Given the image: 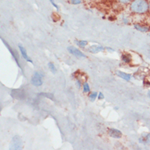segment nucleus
<instances>
[{"label":"nucleus","instance_id":"nucleus-1","mask_svg":"<svg viewBox=\"0 0 150 150\" xmlns=\"http://www.w3.org/2000/svg\"><path fill=\"white\" fill-rule=\"evenodd\" d=\"M131 10L135 13H145L148 10V3L146 0H134L131 4Z\"/></svg>","mask_w":150,"mask_h":150},{"label":"nucleus","instance_id":"nucleus-2","mask_svg":"<svg viewBox=\"0 0 150 150\" xmlns=\"http://www.w3.org/2000/svg\"><path fill=\"white\" fill-rule=\"evenodd\" d=\"M31 84L35 86H40L43 84L42 75L39 72H35L31 78Z\"/></svg>","mask_w":150,"mask_h":150},{"label":"nucleus","instance_id":"nucleus-3","mask_svg":"<svg viewBox=\"0 0 150 150\" xmlns=\"http://www.w3.org/2000/svg\"><path fill=\"white\" fill-rule=\"evenodd\" d=\"M11 148L13 149H20L22 147V140L19 136H15L12 141V145Z\"/></svg>","mask_w":150,"mask_h":150},{"label":"nucleus","instance_id":"nucleus-4","mask_svg":"<svg viewBox=\"0 0 150 150\" xmlns=\"http://www.w3.org/2000/svg\"><path fill=\"white\" fill-rule=\"evenodd\" d=\"M12 96L19 100L24 99L25 94L22 89H13L12 91Z\"/></svg>","mask_w":150,"mask_h":150},{"label":"nucleus","instance_id":"nucleus-5","mask_svg":"<svg viewBox=\"0 0 150 150\" xmlns=\"http://www.w3.org/2000/svg\"><path fill=\"white\" fill-rule=\"evenodd\" d=\"M67 49H68V51H69L71 53L73 54V55H75V56H76V57H86L81 51H80L79 49H77V48H74V47H72V46L68 47Z\"/></svg>","mask_w":150,"mask_h":150},{"label":"nucleus","instance_id":"nucleus-6","mask_svg":"<svg viewBox=\"0 0 150 150\" xmlns=\"http://www.w3.org/2000/svg\"><path fill=\"white\" fill-rule=\"evenodd\" d=\"M108 135H109L112 138H116V139H120L121 137L122 136V133L120 131L116 130V129H109L108 131Z\"/></svg>","mask_w":150,"mask_h":150},{"label":"nucleus","instance_id":"nucleus-7","mask_svg":"<svg viewBox=\"0 0 150 150\" xmlns=\"http://www.w3.org/2000/svg\"><path fill=\"white\" fill-rule=\"evenodd\" d=\"M19 48H20V51H21V53H22V57L26 59L27 62H31V63H33V62H32V60L31 59L30 57H28V55H27V53H26V49H25V48L23 47V46H22L21 44H19Z\"/></svg>","mask_w":150,"mask_h":150},{"label":"nucleus","instance_id":"nucleus-8","mask_svg":"<svg viewBox=\"0 0 150 150\" xmlns=\"http://www.w3.org/2000/svg\"><path fill=\"white\" fill-rule=\"evenodd\" d=\"M102 50H103V47L99 46V45H92L88 48V51L92 53H97L98 52H101Z\"/></svg>","mask_w":150,"mask_h":150},{"label":"nucleus","instance_id":"nucleus-9","mask_svg":"<svg viewBox=\"0 0 150 150\" xmlns=\"http://www.w3.org/2000/svg\"><path fill=\"white\" fill-rule=\"evenodd\" d=\"M150 141V134H143L139 138V142L142 144H147Z\"/></svg>","mask_w":150,"mask_h":150},{"label":"nucleus","instance_id":"nucleus-10","mask_svg":"<svg viewBox=\"0 0 150 150\" xmlns=\"http://www.w3.org/2000/svg\"><path fill=\"white\" fill-rule=\"evenodd\" d=\"M116 75H117L119 77L122 78V79H124V80H126L127 81H130V80H131V75L126 74V73H125V72H116Z\"/></svg>","mask_w":150,"mask_h":150},{"label":"nucleus","instance_id":"nucleus-11","mask_svg":"<svg viewBox=\"0 0 150 150\" xmlns=\"http://www.w3.org/2000/svg\"><path fill=\"white\" fill-rule=\"evenodd\" d=\"M135 28L137 31L141 32H147L149 30V28L148 26H140V25H135Z\"/></svg>","mask_w":150,"mask_h":150},{"label":"nucleus","instance_id":"nucleus-12","mask_svg":"<svg viewBox=\"0 0 150 150\" xmlns=\"http://www.w3.org/2000/svg\"><path fill=\"white\" fill-rule=\"evenodd\" d=\"M122 59L125 63H130L131 62V56L130 54H123L122 57Z\"/></svg>","mask_w":150,"mask_h":150},{"label":"nucleus","instance_id":"nucleus-13","mask_svg":"<svg viewBox=\"0 0 150 150\" xmlns=\"http://www.w3.org/2000/svg\"><path fill=\"white\" fill-rule=\"evenodd\" d=\"M76 44L78 45L79 47H81V48H85L87 44H88V42L85 40H80V41H78V40H76Z\"/></svg>","mask_w":150,"mask_h":150},{"label":"nucleus","instance_id":"nucleus-14","mask_svg":"<svg viewBox=\"0 0 150 150\" xmlns=\"http://www.w3.org/2000/svg\"><path fill=\"white\" fill-rule=\"evenodd\" d=\"M48 67H49V69H50V71L54 74V73H56V72H57V70H56V67H55V66L53 65V62H48Z\"/></svg>","mask_w":150,"mask_h":150},{"label":"nucleus","instance_id":"nucleus-15","mask_svg":"<svg viewBox=\"0 0 150 150\" xmlns=\"http://www.w3.org/2000/svg\"><path fill=\"white\" fill-rule=\"evenodd\" d=\"M83 89H84V92L85 93H88V92H89V90H90V89H89V85H88V83H84V85H83Z\"/></svg>","mask_w":150,"mask_h":150},{"label":"nucleus","instance_id":"nucleus-16","mask_svg":"<svg viewBox=\"0 0 150 150\" xmlns=\"http://www.w3.org/2000/svg\"><path fill=\"white\" fill-rule=\"evenodd\" d=\"M97 93L96 92H94V93H92V94H89V99L91 100V101H92V102H94V100H95V98H96V97H97Z\"/></svg>","mask_w":150,"mask_h":150},{"label":"nucleus","instance_id":"nucleus-17","mask_svg":"<svg viewBox=\"0 0 150 150\" xmlns=\"http://www.w3.org/2000/svg\"><path fill=\"white\" fill-rule=\"evenodd\" d=\"M70 2L72 4H80L81 3V0H71Z\"/></svg>","mask_w":150,"mask_h":150},{"label":"nucleus","instance_id":"nucleus-18","mask_svg":"<svg viewBox=\"0 0 150 150\" xmlns=\"http://www.w3.org/2000/svg\"><path fill=\"white\" fill-rule=\"evenodd\" d=\"M118 1L120 2V3H123V4H126V3H130L131 0H118Z\"/></svg>","mask_w":150,"mask_h":150},{"label":"nucleus","instance_id":"nucleus-19","mask_svg":"<svg viewBox=\"0 0 150 150\" xmlns=\"http://www.w3.org/2000/svg\"><path fill=\"white\" fill-rule=\"evenodd\" d=\"M49 1L51 2V3L53 4V7H55V8H56L57 10H58V6L57 5V4H56L55 3H54V1H53V0H49Z\"/></svg>","mask_w":150,"mask_h":150},{"label":"nucleus","instance_id":"nucleus-20","mask_svg":"<svg viewBox=\"0 0 150 150\" xmlns=\"http://www.w3.org/2000/svg\"><path fill=\"white\" fill-rule=\"evenodd\" d=\"M76 85L78 86V88H81V81L80 80H78V79H76Z\"/></svg>","mask_w":150,"mask_h":150},{"label":"nucleus","instance_id":"nucleus-21","mask_svg":"<svg viewBox=\"0 0 150 150\" xmlns=\"http://www.w3.org/2000/svg\"><path fill=\"white\" fill-rule=\"evenodd\" d=\"M103 98H104V97H103V94L102 93H100V94H98V98H99V99H103Z\"/></svg>","mask_w":150,"mask_h":150},{"label":"nucleus","instance_id":"nucleus-22","mask_svg":"<svg viewBox=\"0 0 150 150\" xmlns=\"http://www.w3.org/2000/svg\"><path fill=\"white\" fill-rule=\"evenodd\" d=\"M148 97L150 98V91H148Z\"/></svg>","mask_w":150,"mask_h":150},{"label":"nucleus","instance_id":"nucleus-23","mask_svg":"<svg viewBox=\"0 0 150 150\" xmlns=\"http://www.w3.org/2000/svg\"><path fill=\"white\" fill-rule=\"evenodd\" d=\"M148 8H149V10H150V3L148 4Z\"/></svg>","mask_w":150,"mask_h":150},{"label":"nucleus","instance_id":"nucleus-24","mask_svg":"<svg viewBox=\"0 0 150 150\" xmlns=\"http://www.w3.org/2000/svg\"><path fill=\"white\" fill-rule=\"evenodd\" d=\"M149 36H150V34H149Z\"/></svg>","mask_w":150,"mask_h":150},{"label":"nucleus","instance_id":"nucleus-25","mask_svg":"<svg viewBox=\"0 0 150 150\" xmlns=\"http://www.w3.org/2000/svg\"><path fill=\"white\" fill-rule=\"evenodd\" d=\"M149 53H150V51H149Z\"/></svg>","mask_w":150,"mask_h":150}]
</instances>
